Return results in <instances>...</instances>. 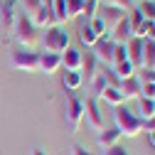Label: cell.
<instances>
[{
  "instance_id": "cell-1",
  "label": "cell",
  "mask_w": 155,
  "mask_h": 155,
  "mask_svg": "<svg viewBox=\"0 0 155 155\" xmlns=\"http://www.w3.org/2000/svg\"><path fill=\"white\" fill-rule=\"evenodd\" d=\"M113 121H116V128H118L121 135L126 138H135L140 130H143V121L135 116L128 106H113Z\"/></svg>"
},
{
  "instance_id": "cell-2",
  "label": "cell",
  "mask_w": 155,
  "mask_h": 155,
  "mask_svg": "<svg viewBox=\"0 0 155 155\" xmlns=\"http://www.w3.org/2000/svg\"><path fill=\"white\" fill-rule=\"evenodd\" d=\"M42 47L49 54H64L69 49V32L59 25L47 27V32L42 35Z\"/></svg>"
},
{
  "instance_id": "cell-3",
  "label": "cell",
  "mask_w": 155,
  "mask_h": 155,
  "mask_svg": "<svg viewBox=\"0 0 155 155\" xmlns=\"http://www.w3.org/2000/svg\"><path fill=\"white\" fill-rule=\"evenodd\" d=\"M15 40L20 42L25 49L35 47L37 40H40V30L32 25V20H30L27 15H20V17H17V22H15Z\"/></svg>"
},
{
  "instance_id": "cell-4",
  "label": "cell",
  "mask_w": 155,
  "mask_h": 155,
  "mask_svg": "<svg viewBox=\"0 0 155 155\" xmlns=\"http://www.w3.org/2000/svg\"><path fill=\"white\" fill-rule=\"evenodd\" d=\"M81 121H84V99H79L74 91H67V123L71 133L79 130Z\"/></svg>"
},
{
  "instance_id": "cell-5",
  "label": "cell",
  "mask_w": 155,
  "mask_h": 155,
  "mask_svg": "<svg viewBox=\"0 0 155 155\" xmlns=\"http://www.w3.org/2000/svg\"><path fill=\"white\" fill-rule=\"evenodd\" d=\"M10 64L17 71H40V54H37V52H27V49L12 52Z\"/></svg>"
},
{
  "instance_id": "cell-6",
  "label": "cell",
  "mask_w": 155,
  "mask_h": 155,
  "mask_svg": "<svg viewBox=\"0 0 155 155\" xmlns=\"http://www.w3.org/2000/svg\"><path fill=\"white\" fill-rule=\"evenodd\" d=\"M113 47H116V42L106 35V37H99V40H96V45L91 47V54L96 57V62L111 67V62H113Z\"/></svg>"
},
{
  "instance_id": "cell-7",
  "label": "cell",
  "mask_w": 155,
  "mask_h": 155,
  "mask_svg": "<svg viewBox=\"0 0 155 155\" xmlns=\"http://www.w3.org/2000/svg\"><path fill=\"white\" fill-rule=\"evenodd\" d=\"M84 118L94 130H99V133L104 130V116H101V108H99V101L96 99H86L84 101Z\"/></svg>"
},
{
  "instance_id": "cell-8",
  "label": "cell",
  "mask_w": 155,
  "mask_h": 155,
  "mask_svg": "<svg viewBox=\"0 0 155 155\" xmlns=\"http://www.w3.org/2000/svg\"><path fill=\"white\" fill-rule=\"evenodd\" d=\"M32 25L37 27V30H47V27H52L54 25V12H52V0H45V3L40 5V10H37L32 17Z\"/></svg>"
},
{
  "instance_id": "cell-9",
  "label": "cell",
  "mask_w": 155,
  "mask_h": 155,
  "mask_svg": "<svg viewBox=\"0 0 155 155\" xmlns=\"http://www.w3.org/2000/svg\"><path fill=\"white\" fill-rule=\"evenodd\" d=\"M0 3H3V8H0L3 27H15L17 17H20V12H17V0H0Z\"/></svg>"
},
{
  "instance_id": "cell-10",
  "label": "cell",
  "mask_w": 155,
  "mask_h": 155,
  "mask_svg": "<svg viewBox=\"0 0 155 155\" xmlns=\"http://www.w3.org/2000/svg\"><path fill=\"white\" fill-rule=\"evenodd\" d=\"M81 64H84V54H81V49L69 47V49L62 54V67H64L67 71H81Z\"/></svg>"
},
{
  "instance_id": "cell-11",
  "label": "cell",
  "mask_w": 155,
  "mask_h": 155,
  "mask_svg": "<svg viewBox=\"0 0 155 155\" xmlns=\"http://www.w3.org/2000/svg\"><path fill=\"white\" fill-rule=\"evenodd\" d=\"M126 15H128V12H123V10H118V8H108V5H104L99 17H101L104 25H106V32H111V30H113V27L126 17Z\"/></svg>"
},
{
  "instance_id": "cell-12",
  "label": "cell",
  "mask_w": 155,
  "mask_h": 155,
  "mask_svg": "<svg viewBox=\"0 0 155 155\" xmlns=\"http://www.w3.org/2000/svg\"><path fill=\"white\" fill-rule=\"evenodd\" d=\"M108 37H111V40H113L116 45H126V42L130 40L133 35H130V22H128V15H126L123 20H121L118 25H116L111 32H108Z\"/></svg>"
},
{
  "instance_id": "cell-13",
  "label": "cell",
  "mask_w": 155,
  "mask_h": 155,
  "mask_svg": "<svg viewBox=\"0 0 155 155\" xmlns=\"http://www.w3.org/2000/svg\"><path fill=\"white\" fill-rule=\"evenodd\" d=\"M126 52H128V62L140 69V54H143V40L140 37H130V40L126 42Z\"/></svg>"
},
{
  "instance_id": "cell-14",
  "label": "cell",
  "mask_w": 155,
  "mask_h": 155,
  "mask_svg": "<svg viewBox=\"0 0 155 155\" xmlns=\"http://www.w3.org/2000/svg\"><path fill=\"white\" fill-rule=\"evenodd\" d=\"M96 74H99V62H96V57H94L91 52H86L84 64H81V76H84V84H86V86L96 79Z\"/></svg>"
},
{
  "instance_id": "cell-15",
  "label": "cell",
  "mask_w": 155,
  "mask_h": 155,
  "mask_svg": "<svg viewBox=\"0 0 155 155\" xmlns=\"http://www.w3.org/2000/svg\"><path fill=\"white\" fill-rule=\"evenodd\" d=\"M118 91H121V96H123V101H128V99H138V96H140V79H138V76H130V79L121 81Z\"/></svg>"
},
{
  "instance_id": "cell-16",
  "label": "cell",
  "mask_w": 155,
  "mask_h": 155,
  "mask_svg": "<svg viewBox=\"0 0 155 155\" xmlns=\"http://www.w3.org/2000/svg\"><path fill=\"white\" fill-rule=\"evenodd\" d=\"M59 67H62V54H49V52L40 54V71L42 74H54Z\"/></svg>"
},
{
  "instance_id": "cell-17",
  "label": "cell",
  "mask_w": 155,
  "mask_h": 155,
  "mask_svg": "<svg viewBox=\"0 0 155 155\" xmlns=\"http://www.w3.org/2000/svg\"><path fill=\"white\" fill-rule=\"evenodd\" d=\"M128 22H130V35H133V37H140V40H143V35H145V17L140 15L138 8H133V10H130Z\"/></svg>"
},
{
  "instance_id": "cell-18",
  "label": "cell",
  "mask_w": 155,
  "mask_h": 155,
  "mask_svg": "<svg viewBox=\"0 0 155 155\" xmlns=\"http://www.w3.org/2000/svg\"><path fill=\"white\" fill-rule=\"evenodd\" d=\"M155 64V42L143 40V54H140V69H153Z\"/></svg>"
},
{
  "instance_id": "cell-19",
  "label": "cell",
  "mask_w": 155,
  "mask_h": 155,
  "mask_svg": "<svg viewBox=\"0 0 155 155\" xmlns=\"http://www.w3.org/2000/svg\"><path fill=\"white\" fill-rule=\"evenodd\" d=\"M118 138H121L118 128H108V130H101V133H99V145L106 150V148H111V145H118Z\"/></svg>"
},
{
  "instance_id": "cell-20",
  "label": "cell",
  "mask_w": 155,
  "mask_h": 155,
  "mask_svg": "<svg viewBox=\"0 0 155 155\" xmlns=\"http://www.w3.org/2000/svg\"><path fill=\"white\" fill-rule=\"evenodd\" d=\"M111 69H113V74H116V76H118V81L130 79V76H135V71H138V69H135L128 59H126V62H121V64H113Z\"/></svg>"
},
{
  "instance_id": "cell-21",
  "label": "cell",
  "mask_w": 155,
  "mask_h": 155,
  "mask_svg": "<svg viewBox=\"0 0 155 155\" xmlns=\"http://www.w3.org/2000/svg\"><path fill=\"white\" fill-rule=\"evenodd\" d=\"M99 99L106 101V104H111V106H121V104H123V96H121V91L116 89V86H106V89L99 94Z\"/></svg>"
},
{
  "instance_id": "cell-22",
  "label": "cell",
  "mask_w": 155,
  "mask_h": 155,
  "mask_svg": "<svg viewBox=\"0 0 155 155\" xmlns=\"http://www.w3.org/2000/svg\"><path fill=\"white\" fill-rule=\"evenodd\" d=\"M62 84H64L67 91H76V89H81V86H84V76H81V71H67Z\"/></svg>"
},
{
  "instance_id": "cell-23",
  "label": "cell",
  "mask_w": 155,
  "mask_h": 155,
  "mask_svg": "<svg viewBox=\"0 0 155 155\" xmlns=\"http://www.w3.org/2000/svg\"><path fill=\"white\" fill-rule=\"evenodd\" d=\"M52 12H54V25H64L69 17H67V0H52Z\"/></svg>"
},
{
  "instance_id": "cell-24",
  "label": "cell",
  "mask_w": 155,
  "mask_h": 155,
  "mask_svg": "<svg viewBox=\"0 0 155 155\" xmlns=\"http://www.w3.org/2000/svg\"><path fill=\"white\" fill-rule=\"evenodd\" d=\"M138 111H140V116L138 118L140 121H148V118H153L155 116V99H138Z\"/></svg>"
},
{
  "instance_id": "cell-25",
  "label": "cell",
  "mask_w": 155,
  "mask_h": 155,
  "mask_svg": "<svg viewBox=\"0 0 155 155\" xmlns=\"http://www.w3.org/2000/svg\"><path fill=\"white\" fill-rule=\"evenodd\" d=\"M96 40H99V35H96V32H94V30L89 27V22H86V25H84V27L79 30V42H81V45H84L86 49H91V47L96 45Z\"/></svg>"
},
{
  "instance_id": "cell-26",
  "label": "cell",
  "mask_w": 155,
  "mask_h": 155,
  "mask_svg": "<svg viewBox=\"0 0 155 155\" xmlns=\"http://www.w3.org/2000/svg\"><path fill=\"white\" fill-rule=\"evenodd\" d=\"M140 15L145 17V20L148 22H155V3H153V0H140Z\"/></svg>"
},
{
  "instance_id": "cell-27",
  "label": "cell",
  "mask_w": 155,
  "mask_h": 155,
  "mask_svg": "<svg viewBox=\"0 0 155 155\" xmlns=\"http://www.w3.org/2000/svg\"><path fill=\"white\" fill-rule=\"evenodd\" d=\"M84 10V0H67V17L74 20V17H79Z\"/></svg>"
},
{
  "instance_id": "cell-28",
  "label": "cell",
  "mask_w": 155,
  "mask_h": 155,
  "mask_svg": "<svg viewBox=\"0 0 155 155\" xmlns=\"http://www.w3.org/2000/svg\"><path fill=\"white\" fill-rule=\"evenodd\" d=\"M17 3H20V5H22V10H25L22 15H27V17H32V15L37 12V10H40V5L45 3V0H17Z\"/></svg>"
},
{
  "instance_id": "cell-29",
  "label": "cell",
  "mask_w": 155,
  "mask_h": 155,
  "mask_svg": "<svg viewBox=\"0 0 155 155\" xmlns=\"http://www.w3.org/2000/svg\"><path fill=\"white\" fill-rule=\"evenodd\" d=\"M96 12H99V3H96V0H84V10H81V15L86 17V22L94 20Z\"/></svg>"
},
{
  "instance_id": "cell-30",
  "label": "cell",
  "mask_w": 155,
  "mask_h": 155,
  "mask_svg": "<svg viewBox=\"0 0 155 155\" xmlns=\"http://www.w3.org/2000/svg\"><path fill=\"white\" fill-rule=\"evenodd\" d=\"M101 5H108V8H118L123 12L133 10V0H101Z\"/></svg>"
},
{
  "instance_id": "cell-31",
  "label": "cell",
  "mask_w": 155,
  "mask_h": 155,
  "mask_svg": "<svg viewBox=\"0 0 155 155\" xmlns=\"http://www.w3.org/2000/svg\"><path fill=\"white\" fill-rule=\"evenodd\" d=\"M106 86H108V84H106V76H104L101 71H99V74H96V79H94V81L89 84V89L94 91V96H99V94H101V91H104Z\"/></svg>"
},
{
  "instance_id": "cell-32",
  "label": "cell",
  "mask_w": 155,
  "mask_h": 155,
  "mask_svg": "<svg viewBox=\"0 0 155 155\" xmlns=\"http://www.w3.org/2000/svg\"><path fill=\"white\" fill-rule=\"evenodd\" d=\"M128 59V52H126V45H116L113 47V62L111 64H121Z\"/></svg>"
},
{
  "instance_id": "cell-33",
  "label": "cell",
  "mask_w": 155,
  "mask_h": 155,
  "mask_svg": "<svg viewBox=\"0 0 155 155\" xmlns=\"http://www.w3.org/2000/svg\"><path fill=\"white\" fill-rule=\"evenodd\" d=\"M89 27H91V30H94L96 35H99V37H106V35H108V32H106V25H104V20H101L99 15H96L94 20L89 22Z\"/></svg>"
},
{
  "instance_id": "cell-34",
  "label": "cell",
  "mask_w": 155,
  "mask_h": 155,
  "mask_svg": "<svg viewBox=\"0 0 155 155\" xmlns=\"http://www.w3.org/2000/svg\"><path fill=\"white\" fill-rule=\"evenodd\" d=\"M140 96L143 99H155V84L153 81H140Z\"/></svg>"
},
{
  "instance_id": "cell-35",
  "label": "cell",
  "mask_w": 155,
  "mask_h": 155,
  "mask_svg": "<svg viewBox=\"0 0 155 155\" xmlns=\"http://www.w3.org/2000/svg\"><path fill=\"white\" fill-rule=\"evenodd\" d=\"M104 155H133V153H128L123 145H111V148L104 150Z\"/></svg>"
},
{
  "instance_id": "cell-36",
  "label": "cell",
  "mask_w": 155,
  "mask_h": 155,
  "mask_svg": "<svg viewBox=\"0 0 155 155\" xmlns=\"http://www.w3.org/2000/svg\"><path fill=\"white\" fill-rule=\"evenodd\" d=\"M71 155H94V153H91V150H86L84 145L76 143V145H71Z\"/></svg>"
},
{
  "instance_id": "cell-37",
  "label": "cell",
  "mask_w": 155,
  "mask_h": 155,
  "mask_svg": "<svg viewBox=\"0 0 155 155\" xmlns=\"http://www.w3.org/2000/svg\"><path fill=\"white\" fill-rule=\"evenodd\" d=\"M143 128H145V130H153V128H155V116L148 118V121H143Z\"/></svg>"
},
{
  "instance_id": "cell-38",
  "label": "cell",
  "mask_w": 155,
  "mask_h": 155,
  "mask_svg": "<svg viewBox=\"0 0 155 155\" xmlns=\"http://www.w3.org/2000/svg\"><path fill=\"white\" fill-rule=\"evenodd\" d=\"M148 138H150V145L155 148V128H153V130H148Z\"/></svg>"
},
{
  "instance_id": "cell-39",
  "label": "cell",
  "mask_w": 155,
  "mask_h": 155,
  "mask_svg": "<svg viewBox=\"0 0 155 155\" xmlns=\"http://www.w3.org/2000/svg\"><path fill=\"white\" fill-rule=\"evenodd\" d=\"M30 155H47V153H45V150H40V148H32V153H30Z\"/></svg>"
},
{
  "instance_id": "cell-40",
  "label": "cell",
  "mask_w": 155,
  "mask_h": 155,
  "mask_svg": "<svg viewBox=\"0 0 155 155\" xmlns=\"http://www.w3.org/2000/svg\"><path fill=\"white\" fill-rule=\"evenodd\" d=\"M153 71H155V64H153Z\"/></svg>"
},
{
  "instance_id": "cell-41",
  "label": "cell",
  "mask_w": 155,
  "mask_h": 155,
  "mask_svg": "<svg viewBox=\"0 0 155 155\" xmlns=\"http://www.w3.org/2000/svg\"><path fill=\"white\" fill-rule=\"evenodd\" d=\"M96 3H101V0H96Z\"/></svg>"
},
{
  "instance_id": "cell-42",
  "label": "cell",
  "mask_w": 155,
  "mask_h": 155,
  "mask_svg": "<svg viewBox=\"0 0 155 155\" xmlns=\"http://www.w3.org/2000/svg\"><path fill=\"white\" fill-rule=\"evenodd\" d=\"M153 3H155V0H153Z\"/></svg>"
}]
</instances>
